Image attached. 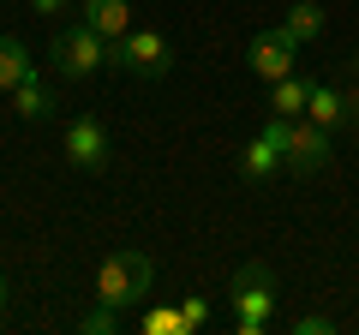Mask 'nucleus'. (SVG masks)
<instances>
[{
    "label": "nucleus",
    "mask_w": 359,
    "mask_h": 335,
    "mask_svg": "<svg viewBox=\"0 0 359 335\" xmlns=\"http://www.w3.org/2000/svg\"><path fill=\"white\" fill-rule=\"evenodd\" d=\"M245 66H252V78L276 84V78H287L299 66V42L287 36V30H264V36H252V48H245Z\"/></svg>",
    "instance_id": "0eeeda50"
},
{
    "label": "nucleus",
    "mask_w": 359,
    "mask_h": 335,
    "mask_svg": "<svg viewBox=\"0 0 359 335\" xmlns=\"http://www.w3.org/2000/svg\"><path fill=\"white\" fill-rule=\"evenodd\" d=\"M108 60H114L120 72H132V78H168V66H174V48H168L162 30H126V36L108 48Z\"/></svg>",
    "instance_id": "20e7f679"
},
{
    "label": "nucleus",
    "mask_w": 359,
    "mask_h": 335,
    "mask_svg": "<svg viewBox=\"0 0 359 335\" xmlns=\"http://www.w3.org/2000/svg\"><path fill=\"white\" fill-rule=\"evenodd\" d=\"M287 329H294V335H335V317H323V311H299Z\"/></svg>",
    "instance_id": "f3484780"
},
{
    "label": "nucleus",
    "mask_w": 359,
    "mask_h": 335,
    "mask_svg": "<svg viewBox=\"0 0 359 335\" xmlns=\"http://www.w3.org/2000/svg\"><path fill=\"white\" fill-rule=\"evenodd\" d=\"M0 306H6V282H0Z\"/></svg>",
    "instance_id": "412c9836"
},
{
    "label": "nucleus",
    "mask_w": 359,
    "mask_h": 335,
    "mask_svg": "<svg viewBox=\"0 0 359 335\" xmlns=\"http://www.w3.org/2000/svg\"><path fill=\"white\" fill-rule=\"evenodd\" d=\"M311 120H318V126H341L347 120V102H341V90H335V84H318V90H311V108H306Z\"/></svg>",
    "instance_id": "4468645a"
},
{
    "label": "nucleus",
    "mask_w": 359,
    "mask_h": 335,
    "mask_svg": "<svg viewBox=\"0 0 359 335\" xmlns=\"http://www.w3.org/2000/svg\"><path fill=\"white\" fill-rule=\"evenodd\" d=\"M66 0H30V13H60Z\"/></svg>",
    "instance_id": "aec40b11"
},
{
    "label": "nucleus",
    "mask_w": 359,
    "mask_h": 335,
    "mask_svg": "<svg viewBox=\"0 0 359 335\" xmlns=\"http://www.w3.org/2000/svg\"><path fill=\"white\" fill-rule=\"evenodd\" d=\"M282 150H287V168H294V174H318V168H330L335 144H330V126H318L311 114H299V120L282 126Z\"/></svg>",
    "instance_id": "39448f33"
},
{
    "label": "nucleus",
    "mask_w": 359,
    "mask_h": 335,
    "mask_svg": "<svg viewBox=\"0 0 359 335\" xmlns=\"http://www.w3.org/2000/svg\"><path fill=\"white\" fill-rule=\"evenodd\" d=\"M282 126H287L282 114H269V126H264V132H257V138H252V144L240 150V174H245L252 186L276 180V174L287 168V150H282Z\"/></svg>",
    "instance_id": "423d86ee"
},
{
    "label": "nucleus",
    "mask_w": 359,
    "mask_h": 335,
    "mask_svg": "<svg viewBox=\"0 0 359 335\" xmlns=\"http://www.w3.org/2000/svg\"><path fill=\"white\" fill-rule=\"evenodd\" d=\"M25 78H36V66H30V54H25V42L18 36H0V90L13 96Z\"/></svg>",
    "instance_id": "9b49d317"
},
{
    "label": "nucleus",
    "mask_w": 359,
    "mask_h": 335,
    "mask_svg": "<svg viewBox=\"0 0 359 335\" xmlns=\"http://www.w3.org/2000/svg\"><path fill=\"white\" fill-rule=\"evenodd\" d=\"M323 25H330V18H323L318 0H299V6H287V18H282V30L299 42V48H306V42H318V36H323Z\"/></svg>",
    "instance_id": "f8f14e48"
},
{
    "label": "nucleus",
    "mask_w": 359,
    "mask_h": 335,
    "mask_svg": "<svg viewBox=\"0 0 359 335\" xmlns=\"http://www.w3.org/2000/svg\"><path fill=\"white\" fill-rule=\"evenodd\" d=\"M0 323H6V311H0Z\"/></svg>",
    "instance_id": "4be33fe9"
},
{
    "label": "nucleus",
    "mask_w": 359,
    "mask_h": 335,
    "mask_svg": "<svg viewBox=\"0 0 359 335\" xmlns=\"http://www.w3.org/2000/svg\"><path fill=\"white\" fill-rule=\"evenodd\" d=\"M341 102H347V120L359 126V60L347 66V90H341Z\"/></svg>",
    "instance_id": "6ab92c4d"
},
{
    "label": "nucleus",
    "mask_w": 359,
    "mask_h": 335,
    "mask_svg": "<svg viewBox=\"0 0 359 335\" xmlns=\"http://www.w3.org/2000/svg\"><path fill=\"white\" fill-rule=\"evenodd\" d=\"M150 287H156V264L144 252H108L102 270H96V299H108L114 311L150 299Z\"/></svg>",
    "instance_id": "f03ea898"
},
{
    "label": "nucleus",
    "mask_w": 359,
    "mask_h": 335,
    "mask_svg": "<svg viewBox=\"0 0 359 335\" xmlns=\"http://www.w3.org/2000/svg\"><path fill=\"white\" fill-rule=\"evenodd\" d=\"M311 90H318V78H299V72L276 78V84H269V114H282V120H299V114L311 108Z\"/></svg>",
    "instance_id": "9d476101"
},
{
    "label": "nucleus",
    "mask_w": 359,
    "mask_h": 335,
    "mask_svg": "<svg viewBox=\"0 0 359 335\" xmlns=\"http://www.w3.org/2000/svg\"><path fill=\"white\" fill-rule=\"evenodd\" d=\"M60 150H66V162H72V168L102 174V168H108V126H102L96 114H78L72 126H66V144H60Z\"/></svg>",
    "instance_id": "6e6552de"
},
{
    "label": "nucleus",
    "mask_w": 359,
    "mask_h": 335,
    "mask_svg": "<svg viewBox=\"0 0 359 335\" xmlns=\"http://www.w3.org/2000/svg\"><path fill=\"white\" fill-rule=\"evenodd\" d=\"M78 329H84V335H114V306L102 299L96 311H84V317H78Z\"/></svg>",
    "instance_id": "dca6fc26"
},
{
    "label": "nucleus",
    "mask_w": 359,
    "mask_h": 335,
    "mask_svg": "<svg viewBox=\"0 0 359 335\" xmlns=\"http://www.w3.org/2000/svg\"><path fill=\"white\" fill-rule=\"evenodd\" d=\"M233 329L240 335H264L269 329V317H276V270L269 264H240L233 270Z\"/></svg>",
    "instance_id": "f257e3e1"
},
{
    "label": "nucleus",
    "mask_w": 359,
    "mask_h": 335,
    "mask_svg": "<svg viewBox=\"0 0 359 335\" xmlns=\"http://www.w3.org/2000/svg\"><path fill=\"white\" fill-rule=\"evenodd\" d=\"M78 18H84V25L108 42V48L132 30V6H126V0H84V6H78Z\"/></svg>",
    "instance_id": "1a4fd4ad"
},
{
    "label": "nucleus",
    "mask_w": 359,
    "mask_h": 335,
    "mask_svg": "<svg viewBox=\"0 0 359 335\" xmlns=\"http://www.w3.org/2000/svg\"><path fill=\"white\" fill-rule=\"evenodd\" d=\"M180 317H186V335H198V329H204V323H210V306H204V299H180Z\"/></svg>",
    "instance_id": "a211bd4d"
},
{
    "label": "nucleus",
    "mask_w": 359,
    "mask_h": 335,
    "mask_svg": "<svg viewBox=\"0 0 359 335\" xmlns=\"http://www.w3.org/2000/svg\"><path fill=\"white\" fill-rule=\"evenodd\" d=\"M48 60H54V72L60 78H72V84H84V78H96L102 72V60H108V42L96 36V30L78 18L72 30H54V42H48Z\"/></svg>",
    "instance_id": "7ed1b4c3"
},
{
    "label": "nucleus",
    "mask_w": 359,
    "mask_h": 335,
    "mask_svg": "<svg viewBox=\"0 0 359 335\" xmlns=\"http://www.w3.org/2000/svg\"><path fill=\"white\" fill-rule=\"evenodd\" d=\"M144 335H186L180 306H150V311H144Z\"/></svg>",
    "instance_id": "2eb2a0df"
},
{
    "label": "nucleus",
    "mask_w": 359,
    "mask_h": 335,
    "mask_svg": "<svg viewBox=\"0 0 359 335\" xmlns=\"http://www.w3.org/2000/svg\"><path fill=\"white\" fill-rule=\"evenodd\" d=\"M13 108H18L25 120H48V114H54V96H48L42 78H25V84L13 90Z\"/></svg>",
    "instance_id": "ddd939ff"
}]
</instances>
